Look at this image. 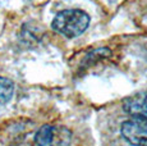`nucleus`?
<instances>
[{
	"label": "nucleus",
	"instance_id": "f257e3e1",
	"mask_svg": "<svg viewBox=\"0 0 147 146\" xmlns=\"http://www.w3.org/2000/svg\"><path fill=\"white\" fill-rule=\"evenodd\" d=\"M123 108L131 119L121 124V136L132 145L147 146V94L127 99Z\"/></svg>",
	"mask_w": 147,
	"mask_h": 146
},
{
	"label": "nucleus",
	"instance_id": "f03ea898",
	"mask_svg": "<svg viewBox=\"0 0 147 146\" xmlns=\"http://www.w3.org/2000/svg\"><path fill=\"white\" fill-rule=\"evenodd\" d=\"M56 32L65 37H78L90 26V16L81 9L61 10L55 16L51 23Z\"/></svg>",
	"mask_w": 147,
	"mask_h": 146
},
{
	"label": "nucleus",
	"instance_id": "7ed1b4c3",
	"mask_svg": "<svg viewBox=\"0 0 147 146\" xmlns=\"http://www.w3.org/2000/svg\"><path fill=\"white\" fill-rule=\"evenodd\" d=\"M72 139V133L67 128L55 126H42L35 136V142L41 146L47 145H68Z\"/></svg>",
	"mask_w": 147,
	"mask_h": 146
},
{
	"label": "nucleus",
	"instance_id": "20e7f679",
	"mask_svg": "<svg viewBox=\"0 0 147 146\" xmlns=\"http://www.w3.org/2000/svg\"><path fill=\"white\" fill-rule=\"evenodd\" d=\"M14 94V85L10 80L0 77V105L7 104Z\"/></svg>",
	"mask_w": 147,
	"mask_h": 146
}]
</instances>
